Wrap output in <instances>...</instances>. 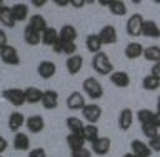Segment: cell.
I'll return each mask as SVG.
<instances>
[{"label":"cell","mask_w":160,"mask_h":157,"mask_svg":"<svg viewBox=\"0 0 160 157\" xmlns=\"http://www.w3.org/2000/svg\"><path fill=\"white\" fill-rule=\"evenodd\" d=\"M92 69L100 75H110L113 72V64L105 52H98L92 59Z\"/></svg>","instance_id":"1"},{"label":"cell","mask_w":160,"mask_h":157,"mask_svg":"<svg viewBox=\"0 0 160 157\" xmlns=\"http://www.w3.org/2000/svg\"><path fill=\"white\" fill-rule=\"evenodd\" d=\"M82 90L85 92V95L92 100H98V99L103 97V87H102V84H100V80L95 79V77L85 79L83 84H82Z\"/></svg>","instance_id":"2"},{"label":"cell","mask_w":160,"mask_h":157,"mask_svg":"<svg viewBox=\"0 0 160 157\" xmlns=\"http://www.w3.org/2000/svg\"><path fill=\"white\" fill-rule=\"evenodd\" d=\"M2 97L7 100L8 104L15 105V107H22L25 102V90L23 89H18V87H10V89H5L2 92Z\"/></svg>","instance_id":"3"},{"label":"cell","mask_w":160,"mask_h":157,"mask_svg":"<svg viewBox=\"0 0 160 157\" xmlns=\"http://www.w3.org/2000/svg\"><path fill=\"white\" fill-rule=\"evenodd\" d=\"M143 22H145V18L140 13L130 15L128 20H127V24H125V30H127V34L130 35V37H138V35H142Z\"/></svg>","instance_id":"4"},{"label":"cell","mask_w":160,"mask_h":157,"mask_svg":"<svg viewBox=\"0 0 160 157\" xmlns=\"http://www.w3.org/2000/svg\"><path fill=\"white\" fill-rule=\"evenodd\" d=\"M82 117L88 124H97L100 117H102V107L98 104H87L82 109Z\"/></svg>","instance_id":"5"},{"label":"cell","mask_w":160,"mask_h":157,"mask_svg":"<svg viewBox=\"0 0 160 157\" xmlns=\"http://www.w3.org/2000/svg\"><path fill=\"white\" fill-rule=\"evenodd\" d=\"M0 59L7 65H20V55L13 45H7L0 50Z\"/></svg>","instance_id":"6"},{"label":"cell","mask_w":160,"mask_h":157,"mask_svg":"<svg viewBox=\"0 0 160 157\" xmlns=\"http://www.w3.org/2000/svg\"><path fill=\"white\" fill-rule=\"evenodd\" d=\"M98 37H100L103 45H112L118 40V34H117V29L113 25H105V27L100 29Z\"/></svg>","instance_id":"7"},{"label":"cell","mask_w":160,"mask_h":157,"mask_svg":"<svg viewBox=\"0 0 160 157\" xmlns=\"http://www.w3.org/2000/svg\"><path fill=\"white\" fill-rule=\"evenodd\" d=\"M108 79H110V82L118 89H127L130 85V75L125 72V70H113V72L108 75Z\"/></svg>","instance_id":"8"},{"label":"cell","mask_w":160,"mask_h":157,"mask_svg":"<svg viewBox=\"0 0 160 157\" xmlns=\"http://www.w3.org/2000/svg\"><path fill=\"white\" fill-rule=\"evenodd\" d=\"M42 107L45 110H53L58 107V92L55 90H43V95H42V100H40Z\"/></svg>","instance_id":"9"},{"label":"cell","mask_w":160,"mask_h":157,"mask_svg":"<svg viewBox=\"0 0 160 157\" xmlns=\"http://www.w3.org/2000/svg\"><path fill=\"white\" fill-rule=\"evenodd\" d=\"M100 5L107 7L110 13L115 15V17H123L127 13V3L120 2V0H107V2H100Z\"/></svg>","instance_id":"10"},{"label":"cell","mask_w":160,"mask_h":157,"mask_svg":"<svg viewBox=\"0 0 160 157\" xmlns=\"http://www.w3.org/2000/svg\"><path fill=\"white\" fill-rule=\"evenodd\" d=\"M92 145V152L97 154V155H107L110 152V147H112V140H110L108 137H98L95 142L90 144Z\"/></svg>","instance_id":"11"},{"label":"cell","mask_w":160,"mask_h":157,"mask_svg":"<svg viewBox=\"0 0 160 157\" xmlns=\"http://www.w3.org/2000/svg\"><path fill=\"white\" fill-rule=\"evenodd\" d=\"M25 125H27V130H30L32 134H40L45 129V120H43L42 115L33 114V115H30V117H27Z\"/></svg>","instance_id":"12"},{"label":"cell","mask_w":160,"mask_h":157,"mask_svg":"<svg viewBox=\"0 0 160 157\" xmlns=\"http://www.w3.org/2000/svg\"><path fill=\"white\" fill-rule=\"evenodd\" d=\"M130 152H133L135 155H138V157H152V149L148 147V144H145L143 140H140V139H133L132 142H130Z\"/></svg>","instance_id":"13"},{"label":"cell","mask_w":160,"mask_h":157,"mask_svg":"<svg viewBox=\"0 0 160 157\" xmlns=\"http://www.w3.org/2000/svg\"><path fill=\"white\" fill-rule=\"evenodd\" d=\"M132 125H133V112H132V109L125 107L118 114V127H120V130L127 132V130H130Z\"/></svg>","instance_id":"14"},{"label":"cell","mask_w":160,"mask_h":157,"mask_svg":"<svg viewBox=\"0 0 160 157\" xmlns=\"http://www.w3.org/2000/svg\"><path fill=\"white\" fill-rule=\"evenodd\" d=\"M85 105H87V102H85V97H83V94H80V92H72L67 97V107L70 109V110H82Z\"/></svg>","instance_id":"15"},{"label":"cell","mask_w":160,"mask_h":157,"mask_svg":"<svg viewBox=\"0 0 160 157\" xmlns=\"http://www.w3.org/2000/svg\"><path fill=\"white\" fill-rule=\"evenodd\" d=\"M65 67H67V72L70 75L78 74L83 67V57L80 54H75L72 57H67V62H65Z\"/></svg>","instance_id":"16"},{"label":"cell","mask_w":160,"mask_h":157,"mask_svg":"<svg viewBox=\"0 0 160 157\" xmlns=\"http://www.w3.org/2000/svg\"><path fill=\"white\" fill-rule=\"evenodd\" d=\"M143 50H145V47L140 42H130V44H127L123 52L128 60H137L140 57H143Z\"/></svg>","instance_id":"17"},{"label":"cell","mask_w":160,"mask_h":157,"mask_svg":"<svg viewBox=\"0 0 160 157\" xmlns=\"http://www.w3.org/2000/svg\"><path fill=\"white\" fill-rule=\"evenodd\" d=\"M37 72L42 79L48 80L55 75V72H57V65H55L53 62H50V60H42V62L38 64V67H37Z\"/></svg>","instance_id":"18"},{"label":"cell","mask_w":160,"mask_h":157,"mask_svg":"<svg viewBox=\"0 0 160 157\" xmlns=\"http://www.w3.org/2000/svg\"><path fill=\"white\" fill-rule=\"evenodd\" d=\"M142 35L143 37H148V39H160V25L155 20H145Z\"/></svg>","instance_id":"19"},{"label":"cell","mask_w":160,"mask_h":157,"mask_svg":"<svg viewBox=\"0 0 160 157\" xmlns=\"http://www.w3.org/2000/svg\"><path fill=\"white\" fill-rule=\"evenodd\" d=\"M25 115L22 112H12L8 115V129L12 130V132H20V129L25 125Z\"/></svg>","instance_id":"20"},{"label":"cell","mask_w":160,"mask_h":157,"mask_svg":"<svg viewBox=\"0 0 160 157\" xmlns=\"http://www.w3.org/2000/svg\"><path fill=\"white\" fill-rule=\"evenodd\" d=\"M28 27H32L33 30H37L38 34H43L45 30L48 29V25H47V20H45L43 15H40V13H33V15H30V18H28Z\"/></svg>","instance_id":"21"},{"label":"cell","mask_w":160,"mask_h":157,"mask_svg":"<svg viewBox=\"0 0 160 157\" xmlns=\"http://www.w3.org/2000/svg\"><path fill=\"white\" fill-rule=\"evenodd\" d=\"M85 47H87V50H88V52H92L93 55L98 54V52H102L103 44H102V40H100L98 34L87 35V39H85Z\"/></svg>","instance_id":"22"},{"label":"cell","mask_w":160,"mask_h":157,"mask_svg":"<svg viewBox=\"0 0 160 157\" xmlns=\"http://www.w3.org/2000/svg\"><path fill=\"white\" fill-rule=\"evenodd\" d=\"M0 24H3L7 29H13L15 25H17L13 15H12V8L7 7L5 3L0 5Z\"/></svg>","instance_id":"23"},{"label":"cell","mask_w":160,"mask_h":157,"mask_svg":"<svg viewBox=\"0 0 160 157\" xmlns=\"http://www.w3.org/2000/svg\"><path fill=\"white\" fill-rule=\"evenodd\" d=\"M78 37V34H77V29L73 27V25H63L62 29L58 30V39L60 40H63V42H75Z\"/></svg>","instance_id":"24"},{"label":"cell","mask_w":160,"mask_h":157,"mask_svg":"<svg viewBox=\"0 0 160 157\" xmlns=\"http://www.w3.org/2000/svg\"><path fill=\"white\" fill-rule=\"evenodd\" d=\"M23 40L27 45H32V47H35V45H38L40 42H42V34H38L37 30H33L32 27H25L23 29Z\"/></svg>","instance_id":"25"},{"label":"cell","mask_w":160,"mask_h":157,"mask_svg":"<svg viewBox=\"0 0 160 157\" xmlns=\"http://www.w3.org/2000/svg\"><path fill=\"white\" fill-rule=\"evenodd\" d=\"M13 149L18 150V152H23V150L30 149V139L27 134L23 132H17L13 135Z\"/></svg>","instance_id":"26"},{"label":"cell","mask_w":160,"mask_h":157,"mask_svg":"<svg viewBox=\"0 0 160 157\" xmlns=\"http://www.w3.org/2000/svg\"><path fill=\"white\" fill-rule=\"evenodd\" d=\"M12 8V15L15 18V22H25L28 17V5L27 3H15Z\"/></svg>","instance_id":"27"},{"label":"cell","mask_w":160,"mask_h":157,"mask_svg":"<svg viewBox=\"0 0 160 157\" xmlns=\"http://www.w3.org/2000/svg\"><path fill=\"white\" fill-rule=\"evenodd\" d=\"M67 145H68L70 152L85 147V139H83V135H82V134H68V135H67Z\"/></svg>","instance_id":"28"},{"label":"cell","mask_w":160,"mask_h":157,"mask_svg":"<svg viewBox=\"0 0 160 157\" xmlns=\"http://www.w3.org/2000/svg\"><path fill=\"white\" fill-rule=\"evenodd\" d=\"M25 90V102L27 104H37L42 100V95H43V90H40L38 87H27L23 89Z\"/></svg>","instance_id":"29"},{"label":"cell","mask_w":160,"mask_h":157,"mask_svg":"<svg viewBox=\"0 0 160 157\" xmlns=\"http://www.w3.org/2000/svg\"><path fill=\"white\" fill-rule=\"evenodd\" d=\"M57 42H58V30L53 27H48L42 34V44L47 45V47H53Z\"/></svg>","instance_id":"30"},{"label":"cell","mask_w":160,"mask_h":157,"mask_svg":"<svg viewBox=\"0 0 160 157\" xmlns=\"http://www.w3.org/2000/svg\"><path fill=\"white\" fill-rule=\"evenodd\" d=\"M83 139H85V142H95L98 137H100V134H98V127H97V124H85V127H83Z\"/></svg>","instance_id":"31"},{"label":"cell","mask_w":160,"mask_h":157,"mask_svg":"<svg viewBox=\"0 0 160 157\" xmlns=\"http://www.w3.org/2000/svg\"><path fill=\"white\" fill-rule=\"evenodd\" d=\"M143 59L148 62H160V47L158 45H148L143 50Z\"/></svg>","instance_id":"32"},{"label":"cell","mask_w":160,"mask_h":157,"mask_svg":"<svg viewBox=\"0 0 160 157\" xmlns=\"http://www.w3.org/2000/svg\"><path fill=\"white\" fill-rule=\"evenodd\" d=\"M67 127L70 130V134H82L85 124L78 117H67Z\"/></svg>","instance_id":"33"},{"label":"cell","mask_w":160,"mask_h":157,"mask_svg":"<svg viewBox=\"0 0 160 157\" xmlns=\"http://www.w3.org/2000/svg\"><path fill=\"white\" fill-rule=\"evenodd\" d=\"M135 117L138 119L140 124H153V119H155V112L150 109H140L137 110Z\"/></svg>","instance_id":"34"},{"label":"cell","mask_w":160,"mask_h":157,"mask_svg":"<svg viewBox=\"0 0 160 157\" xmlns=\"http://www.w3.org/2000/svg\"><path fill=\"white\" fill-rule=\"evenodd\" d=\"M142 87L145 90H148V92H152V90H157L160 87V80L157 77H153L152 74L145 75V77L142 79Z\"/></svg>","instance_id":"35"},{"label":"cell","mask_w":160,"mask_h":157,"mask_svg":"<svg viewBox=\"0 0 160 157\" xmlns=\"http://www.w3.org/2000/svg\"><path fill=\"white\" fill-rule=\"evenodd\" d=\"M142 134L150 140V139H153L155 135H158L160 132H158V127L155 124H142Z\"/></svg>","instance_id":"36"},{"label":"cell","mask_w":160,"mask_h":157,"mask_svg":"<svg viewBox=\"0 0 160 157\" xmlns=\"http://www.w3.org/2000/svg\"><path fill=\"white\" fill-rule=\"evenodd\" d=\"M62 54L68 55V57H72V55L77 54V44L75 42H63V50Z\"/></svg>","instance_id":"37"},{"label":"cell","mask_w":160,"mask_h":157,"mask_svg":"<svg viewBox=\"0 0 160 157\" xmlns=\"http://www.w3.org/2000/svg\"><path fill=\"white\" fill-rule=\"evenodd\" d=\"M70 157H92V150L87 149V147H82V149H78V150L70 152Z\"/></svg>","instance_id":"38"},{"label":"cell","mask_w":160,"mask_h":157,"mask_svg":"<svg viewBox=\"0 0 160 157\" xmlns=\"http://www.w3.org/2000/svg\"><path fill=\"white\" fill-rule=\"evenodd\" d=\"M148 147L152 149V152H160V134L148 140Z\"/></svg>","instance_id":"39"},{"label":"cell","mask_w":160,"mask_h":157,"mask_svg":"<svg viewBox=\"0 0 160 157\" xmlns=\"http://www.w3.org/2000/svg\"><path fill=\"white\" fill-rule=\"evenodd\" d=\"M28 157H47V152L43 147H35L28 150Z\"/></svg>","instance_id":"40"},{"label":"cell","mask_w":160,"mask_h":157,"mask_svg":"<svg viewBox=\"0 0 160 157\" xmlns=\"http://www.w3.org/2000/svg\"><path fill=\"white\" fill-rule=\"evenodd\" d=\"M7 45H8V37H7V34H5V30L0 29V50L3 47H7Z\"/></svg>","instance_id":"41"},{"label":"cell","mask_w":160,"mask_h":157,"mask_svg":"<svg viewBox=\"0 0 160 157\" xmlns=\"http://www.w3.org/2000/svg\"><path fill=\"white\" fill-rule=\"evenodd\" d=\"M150 74L160 80V62H155V64L152 65V72H150Z\"/></svg>","instance_id":"42"},{"label":"cell","mask_w":160,"mask_h":157,"mask_svg":"<svg viewBox=\"0 0 160 157\" xmlns=\"http://www.w3.org/2000/svg\"><path fill=\"white\" fill-rule=\"evenodd\" d=\"M7 149H8V142H7V139H5L3 135H0V155H2Z\"/></svg>","instance_id":"43"},{"label":"cell","mask_w":160,"mask_h":157,"mask_svg":"<svg viewBox=\"0 0 160 157\" xmlns=\"http://www.w3.org/2000/svg\"><path fill=\"white\" fill-rule=\"evenodd\" d=\"M85 3H87V2H83V0H80V2H78V0H70V5H73L75 8H80V7H83Z\"/></svg>","instance_id":"44"},{"label":"cell","mask_w":160,"mask_h":157,"mask_svg":"<svg viewBox=\"0 0 160 157\" xmlns=\"http://www.w3.org/2000/svg\"><path fill=\"white\" fill-rule=\"evenodd\" d=\"M45 3H47V0H32V5L35 7H43Z\"/></svg>","instance_id":"45"},{"label":"cell","mask_w":160,"mask_h":157,"mask_svg":"<svg viewBox=\"0 0 160 157\" xmlns=\"http://www.w3.org/2000/svg\"><path fill=\"white\" fill-rule=\"evenodd\" d=\"M153 124L157 125V127H158V130H160V114H157V112H155V119H153Z\"/></svg>","instance_id":"46"},{"label":"cell","mask_w":160,"mask_h":157,"mask_svg":"<svg viewBox=\"0 0 160 157\" xmlns=\"http://www.w3.org/2000/svg\"><path fill=\"white\" fill-rule=\"evenodd\" d=\"M55 3L60 5V7H67V5H70V2H63V0H57Z\"/></svg>","instance_id":"47"},{"label":"cell","mask_w":160,"mask_h":157,"mask_svg":"<svg viewBox=\"0 0 160 157\" xmlns=\"http://www.w3.org/2000/svg\"><path fill=\"white\" fill-rule=\"evenodd\" d=\"M122 157H138V155H135L133 152H127V154H123Z\"/></svg>","instance_id":"48"},{"label":"cell","mask_w":160,"mask_h":157,"mask_svg":"<svg viewBox=\"0 0 160 157\" xmlns=\"http://www.w3.org/2000/svg\"><path fill=\"white\" fill-rule=\"evenodd\" d=\"M157 114H160V97L157 99Z\"/></svg>","instance_id":"49"},{"label":"cell","mask_w":160,"mask_h":157,"mask_svg":"<svg viewBox=\"0 0 160 157\" xmlns=\"http://www.w3.org/2000/svg\"><path fill=\"white\" fill-rule=\"evenodd\" d=\"M0 157H2V155H0Z\"/></svg>","instance_id":"50"}]
</instances>
